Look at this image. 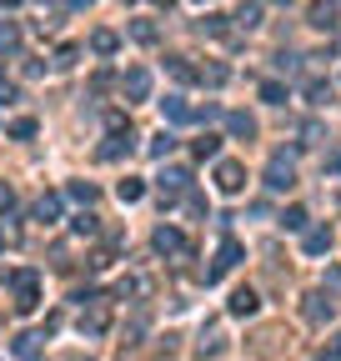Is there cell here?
Returning <instances> with one entry per match:
<instances>
[{
    "label": "cell",
    "mask_w": 341,
    "mask_h": 361,
    "mask_svg": "<svg viewBox=\"0 0 341 361\" xmlns=\"http://www.w3.org/2000/svg\"><path fill=\"white\" fill-rule=\"evenodd\" d=\"M241 256H246V246H241L236 236H226V241H221V251H216V261L206 266V286H211V281H221V276H226L231 266H236Z\"/></svg>",
    "instance_id": "obj_1"
},
{
    "label": "cell",
    "mask_w": 341,
    "mask_h": 361,
    "mask_svg": "<svg viewBox=\"0 0 341 361\" xmlns=\"http://www.w3.org/2000/svg\"><path fill=\"white\" fill-rule=\"evenodd\" d=\"M6 281H15V311H35V306H40V281H35V271H10Z\"/></svg>",
    "instance_id": "obj_2"
},
{
    "label": "cell",
    "mask_w": 341,
    "mask_h": 361,
    "mask_svg": "<svg viewBox=\"0 0 341 361\" xmlns=\"http://www.w3.org/2000/svg\"><path fill=\"white\" fill-rule=\"evenodd\" d=\"M266 186H271V191H291V186H296V166H291L286 151L271 156V166H266Z\"/></svg>",
    "instance_id": "obj_3"
},
{
    "label": "cell",
    "mask_w": 341,
    "mask_h": 361,
    "mask_svg": "<svg viewBox=\"0 0 341 361\" xmlns=\"http://www.w3.org/2000/svg\"><path fill=\"white\" fill-rule=\"evenodd\" d=\"M216 186L226 191V196H241V191H246V166L241 161H221L216 166Z\"/></svg>",
    "instance_id": "obj_4"
},
{
    "label": "cell",
    "mask_w": 341,
    "mask_h": 361,
    "mask_svg": "<svg viewBox=\"0 0 341 361\" xmlns=\"http://www.w3.org/2000/svg\"><path fill=\"white\" fill-rule=\"evenodd\" d=\"M131 151H136V136H131V125H125V131L116 125V131L105 136V146H100V161H121V156H131Z\"/></svg>",
    "instance_id": "obj_5"
},
{
    "label": "cell",
    "mask_w": 341,
    "mask_h": 361,
    "mask_svg": "<svg viewBox=\"0 0 341 361\" xmlns=\"http://www.w3.org/2000/svg\"><path fill=\"white\" fill-rule=\"evenodd\" d=\"M151 246L161 251V256H186V251H191V246H186V236H181L176 226H156V236H151Z\"/></svg>",
    "instance_id": "obj_6"
},
{
    "label": "cell",
    "mask_w": 341,
    "mask_h": 361,
    "mask_svg": "<svg viewBox=\"0 0 341 361\" xmlns=\"http://www.w3.org/2000/svg\"><path fill=\"white\" fill-rule=\"evenodd\" d=\"M301 316L322 326V322H331V316H336V301H331L326 291H311V296H306V306H301Z\"/></svg>",
    "instance_id": "obj_7"
},
{
    "label": "cell",
    "mask_w": 341,
    "mask_h": 361,
    "mask_svg": "<svg viewBox=\"0 0 341 361\" xmlns=\"http://www.w3.org/2000/svg\"><path fill=\"white\" fill-rule=\"evenodd\" d=\"M91 311H80V331L85 336H105V326H111V316H105V306H100V296L96 301H85Z\"/></svg>",
    "instance_id": "obj_8"
},
{
    "label": "cell",
    "mask_w": 341,
    "mask_h": 361,
    "mask_svg": "<svg viewBox=\"0 0 341 361\" xmlns=\"http://www.w3.org/2000/svg\"><path fill=\"white\" fill-rule=\"evenodd\" d=\"M161 116H166L170 125H186V121H196V105H186L181 96H166V100H161Z\"/></svg>",
    "instance_id": "obj_9"
},
{
    "label": "cell",
    "mask_w": 341,
    "mask_h": 361,
    "mask_svg": "<svg viewBox=\"0 0 341 361\" xmlns=\"http://www.w3.org/2000/svg\"><path fill=\"white\" fill-rule=\"evenodd\" d=\"M125 96H131V100H146V96H151V71H146V66L125 71Z\"/></svg>",
    "instance_id": "obj_10"
},
{
    "label": "cell",
    "mask_w": 341,
    "mask_h": 361,
    "mask_svg": "<svg viewBox=\"0 0 341 361\" xmlns=\"http://www.w3.org/2000/svg\"><path fill=\"white\" fill-rule=\"evenodd\" d=\"M186 186H191V171H186V166H166V171H161V191H166V196H181Z\"/></svg>",
    "instance_id": "obj_11"
},
{
    "label": "cell",
    "mask_w": 341,
    "mask_h": 361,
    "mask_svg": "<svg viewBox=\"0 0 341 361\" xmlns=\"http://www.w3.org/2000/svg\"><path fill=\"white\" fill-rule=\"evenodd\" d=\"M226 131L236 136V141H251V136H256V121H251L246 111H231V116H226Z\"/></svg>",
    "instance_id": "obj_12"
},
{
    "label": "cell",
    "mask_w": 341,
    "mask_h": 361,
    "mask_svg": "<svg viewBox=\"0 0 341 361\" xmlns=\"http://www.w3.org/2000/svg\"><path fill=\"white\" fill-rule=\"evenodd\" d=\"M256 306H261V301H256V291H251V286L231 291V316H256Z\"/></svg>",
    "instance_id": "obj_13"
},
{
    "label": "cell",
    "mask_w": 341,
    "mask_h": 361,
    "mask_svg": "<svg viewBox=\"0 0 341 361\" xmlns=\"http://www.w3.org/2000/svg\"><path fill=\"white\" fill-rule=\"evenodd\" d=\"M40 342H46V336L20 331V336H15V356H20V361H35V356H40Z\"/></svg>",
    "instance_id": "obj_14"
},
{
    "label": "cell",
    "mask_w": 341,
    "mask_h": 361,
    "mask_svg": "<svg viewBox=\"0 0 341 361\" xmlns=\"http://www.w3.org/2000/svg\"><path fill=\"white\" fill-rule=\"evenodd\" d=\"M322 251H331V231L316 226V231H306V256H322Z\"/></svg>",
    "instance_id": "obj_15"
},
{
    "label": "cell",
    "mask_w": 341,
    "mask_h": 361,
    "mask_svg": "<svg viewBox=\"0 0 341 361\" xmlns=\"http://www.w3.org/2000/svg\"><path fill=\"white\" fill-rule=\"evenodd\" d=\"M91 51H96V55H116V51H121L116 30H96V35H91Z\"/></svg>",
    "instance_id": "obj_16"
},
{
    "label": "cell",
    "mask_w": 341,
    "mask_h": 361,
    "mask_svg": "<svg viewBox=\"0 0 341 361\" xmlns=\"http://www.w3.org/2000/svg\"><path fill=\"white\" fill-rule=\"evenodd\" d=\"M55 216H60V196H40V201H35V221H46V226H51Z\"/></svg>",
    "instance_id": "obj_17"
},
{
    "label": "cell",
    "mask_w": 341,
    "mask_h": 361,
    "mask_svg": "<svg viewBox=\"0 0 341 361\" xmlns=\"http://www.w3.org/2000/svg\"><path fill=\"white\" fill-rule=\"evenodd\" d=\"M116 196H121V201H125V206H131V201H141V196H146V186H141V181H136V176H125V181H121V186H116Z\"/></svg>",
    "instance_id": "obj_18"
},
{
    "label": "cell",
    "mask_w": 341,
    "mask_h": 361,
    "mask_svg": "<svg viewBox=\"0 0 341 361\" xmlns=\"http://www.w3.org/2000/svg\"><path fill=\"white\" fill-rule=\"evenodd\" d=\"M151 291V281H146V276H125V281L116 286V296H146Z\"/></svg>",
    "instance_id": "obj_19"
},
{
    "label": "cell",
    "mask_w": 341,
    "mask_h": 361,
    "mask_svg": "<svg viewBox=\"0 0 341 361\" xmlns=\"http://www.w3.org/2000/svg\"><path fill=\"white\" fill-rule=\"evenodd\" d=\"M20 46V26L15 20H0V51H15Z\"/></svg>",
    "instance_id": "obj_20"
},
{
    "label": "cell",
    "mask_w": 341,
    "mask_h": 361,
    "mask_svg": "<svg viewBox=\"0 0 341 361\" xmlns=\"http://www.w3.org/2000/svg\"><path fill=\"white\" fill-rule=\"evenodd\" d=\"M146 151H151V156H161V161H166L170 151H176V136H170V131H161V136H156L151 146H146Z\"/></svg>",
    "instance_id": "obj_21"
},
{
    "label": "cell",
    "mask_w": 341,
    "mask_h": 361,
    "mask_svg": "<svg viewBox=\"0 0 341 361\" xmlns=\"http://www.w3.org/2000/svg\"><path fill=\"white\" fill-rule=\"evenodd\" d=\"M311 26H316V30H331V26H336V10H331V6H311Z\"/></svg>",
    "instance_id": "obj_22"
},
{
    "label": "cell",
    "mask_w": 341,
    "mask_h": 361,
    "mask_svg": "<svg viewBox=\"0 0 341 361\" xmlns=\"http://www.w3.org/2000/svg\"><path fill=\"white\" fill-rule=\"evenodd\" d=\"M216 151H221V136H211V131H206V136H196V156H201V161H211Z\"/></svg>",
    "instance_id": "obj_23"
},
{
    "label": "cell",
    "mask_w": 341,
    "mask_h": 361,
    "mask_svg": "<svg viewBox=\"0 0 341 361\" xmlns=\"http://www.w3.org/2000/svg\"><path fill=\"white\" fill-rule=\"evenodd\" d=\"M261 100H266V105H286V86H281V80H266V86H261Z\"/></svg>",
    "instance_id": "obj_24"
},
{
    "label": "cell",
    "mask_w": 341,
    "mask_h": 361,
    "mask_svg": "<svg viewBox=\"0 0 341 361\" xmlns=\"http://www.w3.org/2000/svg\"><path fill=\"white\" fill-rule=\"evenodd\" d=\"M131 40H141V46H156V26H151V20H136V26H131Z\"/></svg>",
    "instance_id": "obj_25"
},
{
    "label": "cell",
    "mask_w": 341,
    "mask_h": 361,
    "mask_svg": "<svg viewBox=\"0 0 341 361\" xmlns=\"http://www.w3.org/2000/svg\"><path fill=\"white\" fill-rule=\"evenodd\" d=\"M6 131H10L15 141H30V136H35V121H30V116H20V121H10V125H6Z\"/></svg>",
    "instance_id": "obj_26"
},
{
    "label": "cell",
    "mask_w": 341,
    "mask_h": 361,
    "mask_svg": "<svg viewBox=\"0 0 341 361\" xmlns=\"http://www.w3.org/2000/svg\"><path fill=\"white\" fill-rule=\"evenodd\" d=\"M166 71L176 76V80H196V71L186 66V55H170V60H166Z\"/></svg>",
    "instance_id": "obj_27"
},
{
    "label": "cell",
    "mask_w": 341,
    "mask_h": 361,
    "mask_svg": "<svg viewBox=\"0 0 341 361\" xmlns=\"http://www.w3.org/2000/svg\"><path fill=\"white\" fill-rule=\"evenodd\" d=\"M221 346H226V342H221V331H216V326H206V331H201V351H206V356H216Z\"/></svg>",
    "instance_id": "obj_28"
},
{
    "label": "cell",
    "mask_w": 341,
    "mask_h": 361,
    "mask_svg": "<svg viewBox=\"0 0 341 361\" xmlns=\"http://www.w3.org/2000/svg\"><path fill=\"white\" fill-rule=\"evenodd\" d=\"M236 20H241L246 30H256V26H261V6H256V0H251V6H241V10H236Z\"/></svg>",
    "instance_id": "obj_29"
},
{
    "label": "cell",
    "mask_w": 341,
    "mask_h": 361,
    "mask_svg": "<svg viewBox=\"0 0 341 361\" xmlns=\"http://www.w3.org/2000/svg\"><path fill=\"white\" fill-rule=\"evenodd\" d=\"M281 221H286V231H306V221H311V216H306V206H291Z\"/></svg>",
    "instance_id": "obj_30"
},
{
    "label": "cell",
    "mask_w": 341,
    "mask_h": 361,
    "mask_svg": "<svg viewBox=\"0 0 341 361\" xmlns=\"http://www.w3.org/2000/svg\"><path fill=\"white\" fill-rule=\"evenodd\" d=\"M226 66H206V71H196V80H206V86H226Z\"/></svg>",
    "instance_id": "obj_31"
},
{
    "label": "cell",
    "mask_w": 341,
    "mask_h": 361,
    "mask_svg": "<svg viewBox=\"0 0 341 361\" xmlns=\"http://www.w3.org/2000/svg\"><path fill=\"white\" fill-rule=\"evenodd\" d=\"M71 196H76V201H85V206H91V201L100 196V191H96L91 181H76V186H71Z\"/></svg>",
    "instance_id": "obj_32"
},
{
    "label": "cell",
    "mask_w": 341,
    "mask_h": 361,
    "mask_svg": "<svg viewBox=\"0 0 341 361\" xmlns=\"http://www.w3.org/2000/svg\"><path fill=\"white\" fill-rule=\"evenodd\" d=\"M201 30H206V35H226V15H206Z\"/></svg>",
    "instance_id": "obj_33"
},
{
    "label": "cell",
    "mask_w": 341,
    "mask_h": 361,
    "mask_svg": "<svg viewBox=\"0 0 341 361\" xmlns=\"http://www.w3.org/2000/svg\"><path fill=\"white\" fill-rule=\"evenodd\" d=\"M71 226H76V236H96V216H76Z\"/></svg>",
    "instance_id": "obj_34"
},
{
    "label": "cell",
    "mask_w": 341,
    "mask_h": 361,
    "mask_svg": "<svg viewBox=\"0 0 341 361\" xmlns=\"http://www.w3.org/2000/svg\"><path fill=\"white\" fill-rule=\"evenodd\" d=\"M76 55H80L76 46H60V55H55V66H76Z\"/></svg>",
    "instance_id": "obj_35"
},
{
    "label": "cell",
    "mask_w": 341,
    "mask_h": 361,
    "mask_svg": "<svg viewBox=\"0 0 341 361\" xmlns=\"http://www.w3.org/2000/svg\"><path fill=\"white\" fill-rule=\"evenodd\" d=\"M306 96H311V100H316V105H322V100H326V96H331V91H326V86H322V80H311V86H306Z\"/></svg>",
    "instance_id": "obj_36"
},
{
    "label": "cell",
    "mask_w": 341,
    "mask_h": 361,
    "mask_svg": "<svg viewBox=\"0 0 341 361\" xmlns=\"http://www.w3.org/2000/svg\"><path fill=\"white\" fill-rule=\"evenodd\" d=\"M326 361H341V331H336L331 342H326Z\"/></svg>",
    "instance_id": "obj_37"
},
{
    "label": "cell",
    "mask_w": 341,
    "mask_h": 361,
    "mask_svg": "<svg viewBox=\"0 0 341 361\" xmlns=\"http://www.w3.org/2000/svg\"><path fill=\"white\" fill-rule=\"evenodd\" d=\"M6 100H15V86H10L6 76H0V105H6Z\"/></svg>",
    "instance_id": "obj_38"
},
{
    "label": "cell",
    "mask_w": 341,
    "mask_h": 361,
    "mask_svg": "<svg viewBox=\"0 0 341 361\" xmlns=\"http://www.w3.org/2000/svg\"><path fill=\"white\" fill-rule=\"evenodd\" d=\"M10 206H15V191H10V186H0V211H10Z\"/></svg>",
    "instance_id": "obj_39"
},
{
    "label": "cell",
    "mask_w": 341,
    "mask_h": 361,
    "mask_svg": "<svg viewBox=\"0 0 341 361\" xmlns=\"http://www.w3.org/2000/svg\"><path fill=\"white\" fill-rule=\"evenodd\" d=\"M326 171H331V176H341V151H331V156H326Z\"/></svg>",
    "instance_id": "obj_40"
},
{
    "label": "cell",
    "mask_w": 341,
    "mask_h": 361,
    "mask_svg": "<svg viewBox=\"0 0 341 361\" xmlns=\"http://www.w3.org/2000/svg\"><path fill=\"white\" fill-rule=\"evenodd\" d=\"M0 251H6V231H0Z\"/></svg>",
    "instance_id": "obj_41"
},
{
    "label": "cell",
    "mask_w": 341,
    "mask_h": 361,
    "mask_svg": "<svg viewBox=\"0 0 341 361\" xmlns=\"http://www.w3.org/2000/svg\"><path fill=\"white\" fill-rule=\"evenodd\" d=\"M6 6H15V0H6Z\"/></svg>",
    "instance_id": "obj_42"
},
{
    "label": "cell",
    "mask_w": 341,
    "mask_h": 361,
    "mask_svg": "<svg viewBox=\"0 0 341 361\" xmlns=\"http://www.w3.org/2000/svg\"><path fill=\"white\" fill-rule=\"evenodd\" d=\"M201 6H206V0H201Z\"/></svg>",
    "instance_id": "obj_43"
}]
</instances>
